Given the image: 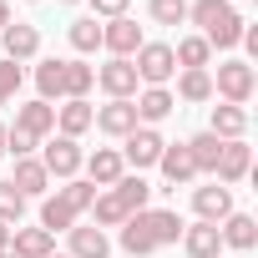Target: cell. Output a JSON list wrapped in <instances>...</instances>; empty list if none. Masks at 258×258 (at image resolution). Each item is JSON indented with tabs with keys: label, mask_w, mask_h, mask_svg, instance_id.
<instances>
[{
	"label": "cell",
	"mask_w": 258,
	"mask_h": 258,
	"mask_svg": "<svg viewBox=\"0 0 258 258\" xmlns=\"http://www.w3.org/2000/svg\"><path fill=\"white\" fill-rule=\"evenodd\" d=\"M96 86H101V91H106L111 101H132L142 81H137V66H132V61H121V56H111V61H106V66L96 71Z\"/></svg>",
	"instance_id": "obj_6"
},
{
	"label": "cell",
	"mask_w": 258,
	"mask_h": 258,
	"mask_svg": "<svg viewBox=\"0 0 258 258\" xmlns=\"http://www.w3.org/2000/svg\"><path fill=\"white\" fill-rule=\"evenodd\" d=\"M11 248V223H0V253Z\"/></svg>",
	"instance_id": "obj_37"
},
{
	"label": "cell",
	"mask_w": 258,
	"mask_h": 258,
	"mask_svg": "<svg viewBox=\"0 0 258 258\" xmlns=\"http://www.w3.org/2000/svg\"><path fill=\"white\" fill-rule=\"evenodd\" d=\"M66 36H71V46H76L81 56L101 46V26H96V16H81V21H71V31H66Z\"/></svg>",
	"instance_id": "obj_31"
},
{
	"label": "cell",
	"mask_w": 258,
	"mask_h": 258,
	"mask_svg": "<svg viewBox=\"0 0 258 258\" xmlns=\"http://www.w3.org/2000/svg\"><path fill=\"white\" fill-rule=\"evenodd\" d=\"M182 228H187V223H182L172 208H142V213H132V218L121 223V248L132 253V258H147V253L177 243Z\"/></svg>",
	"instance_id": "obj_1"
},
{
	"label": "cell",
	"mask_w": 258,
	"mask_h": 258,
	"mask_svg": "<svg viewBox=\"0 0 258 258\" xmlns=\"http://www.w3.org/2000/svg\"><path fill=\"white\" fill-rule=\"evenodd\" d=\"M36 91H41V101H51V96L61 101V61H56V56L36 66Z\"/></svg>",
	"instance_id": "obj_32"
},
{
	"label": "cell",
	"mask_w": 258,
	"mask_h": 258,
	"mask_svg": "<svg viewBox=\"0 0 258 258\" xmlns=\"http://www.w3.org/2000/svg\"><path fill=\"white\" fill-rule=\"evenodd\" d=\"M16 91H21V66L16 61H0V106L16 101Z\"/></svg>",
	"instance_id": "obj_35"
},
{
	"label": "cell",
	"mask_w": 258,
	"mask_h": 258,
	"mask_svg": "<svg viewBox=\"0 0 258 258\" xmlns=\"http://www.w3.org/2000/svg\"><path fill=\"white\" fill-rule=\"evenodd\" d=\"M177 96L182 101H213V76L208 71H182L177 76Z\"/></svg>",
	"instance_id": "obj_30"
},
{
	"label": "cell",
	"mask_w": 258,
	"mask_h": 258,
	"mask_svg": "<svg viewBox=\"0 0 258 258\" xmlns=\"http://www.w3.org/2000/svg\"><path fill=\"white\" fill-rule=\"evenodd\" d=\"M157 167H162V177H167V187H162V192H172V187H182V182H192V177H198L187 142H167V147H162V157H157Z\"/></svg>",
	"instance_id": "obj_10"
},
{
	"label": "cell",
	"mask_w": 258,
	"mask_h": 258,
	"mask_svg": "<svg viewBox=\"0 0 258 258\" xmlns=\"http://www.w3.org/2000/svg\"><path fill=\"white\" fill-rule=\"evenodd\" d=\"M11 26V6H6V0H0V31H6Z\"/></svg>",
	"instance_id": "obj_38"
},
{
	"label": "cell",
	"mask_w": 258,
	"mask_h": 258,
	"mask_svg": "<svg viewBox=\"0 0 258 258\" xmlns=\"http://www.w3.org/2000/svg\"><path fill=\"white\" fill-rule=\"evenodd\" d=\"M16 132H31L36 142H46L51 132H56V106L51 101H26V106H16Z\"/></svg>",
	"instance_id": "obj_11"
},
{
	"label": "cell",
	"mask_w": 258,
	"mask_h": 258,
	"mask_svg": "<svg viewBox=\"0 0 258 258\" xmlns=\"http://www.w3.org/2000/svg\"><path fill=\"white\" fill-rule=\"evenodd\" d=\"M41 228H46V233L56 238V233L76 228V213H71V208H66L61 198H46V203H41Z\"/></svg>",
	"instance_id": "obj_29"
},
{
	"label": "cell",
	"mask_w": 258,
	"mask_h": 258,
	"mask_svg": "<svg viewBox=\"0 0 258 258\" xmlns=\"http://www.w3.org/2000/svg\"><path fill=\"white\" fill-rule=\"evenodd\" d=\"M11 187H16L21 198H41V192L51 187V172L41 167V157H16V177H11Z\"/></svg>",
	"instance_id": "obj_16"
},
{
	"label": "cell",
	"mask_w": 258,
	"mask_h": 258,
	"mask_svg": "<svg viewBox=\"0 0 258 258\" xmlns=\"http://www.w3.org/2000/svg\"><path fill=\"white\" fill-rule=\"evenodd\" d=\"M0 157H6V121H0Z\"/></svg>",
	"instance_id": "obj_39"
},
{
	"label": "cell",
	"mask_w": 258,
	"mask_h": 258,
	"mask_svg": "<svg viewBox=\"0 0 258 258\" xmlns=\"http://www.w3.org/2000/svg\"><path fill=\"white\" fill-rule=\"evenodd\" d=\"M182 248H187V258H218V248H223V233H218V223H192V228H182Z\"/></svg>",
	"instance_id": "obj_17"
},
{
	"label": "cell",
	"mask_w": 258,
	"mask_h": 258,
	"mask_svg": "<svg viewBox=\"0 0 258 258\" xmlns=\"http://www.w3.org/2000/svg\"><path fill=\"white\" fill-rule=\"evenodd\" d=\"M0 41H6V61H31L36 51H41V31L36 26H26V21H16V26H6L0 31Z\"/></svg>",
	"instance_id": "obj_15"
},
{
	"label": "cell",
	"mask_w": 258,
	"mask_h": 258,
	"mask_svg": "<svg viewBox=\"0 0 258 258\" xmlns=\"http://www.w3.org/2000/svg\"><path fill=\"white\" fill-rule=\"evenodd\" d=\"M111 192H116V198H121V203H126V213H142V208H147V203H152V187H147V182H142V177H137V172H121V177H116V187H111Z\"/></svg>",
	"instance_id": "obj_27"
},
{
	"label": "cell",
	"mask_w": 258,
	"mask_h": 258,
	"mask_svg": "<svg viewBox=\"0 0 258 258\" xmlns=\"http://www.w3.org/2000/svg\"><path fill=\"white\" fill-rule=\"evenodd\" d=\"M132 66H137V81H147V86H167L172 71H177L167 41H142V51L132 56Z\"/></svg>",
	"instance_id": "obj_2"
},
{
	"label": "cell",
	"mask_w": 258,
	"mask_h": 258,
	"mask_svg": "<svg viewBox=\"0 0 258 258\" xmlns=\"http://www.w3.org/2000/svg\"><path fill=\"white\" fill-rule=\"evenodd\" d=\"M91 126L106 137H126V132H137V106L132 101H106V106H96Z\"/></svg>",
	"instance_id": "obj_12"
},
{
	"label": "cell",
	"mask_w": 258,
	"mask_h": 258,
	"mask_svg": "<svg viewBox=\"0 0 258 258\" xmlns=\"http://www.w3.org/2000/svg\"><path fill=\"white\" fill-rule=\"evenodd\" d=\"M21 213H26V198H21L11 182H0V223H11V228H16Z\"/></svg>",
	"instance_id": "obj_34"
},
{
	"label": "cell",
	"mask_w": 258,
	"mask_h": 258,
	"mask_svg": "<svg viewBox=\"0 0 258 258\" xmlns=\"http://www.w3.org/2000/svg\"><path fill=\"white\" fill-rule=\"evenodd\" d=\"M162 147H167V142H162L157 126H137V132H126V137H121V162H126V167H137V172H142V167H157Z\"/></svg>",
	"instance_id": "obj_3"
},
{
	"label": "cell",
	"mask_w": 258,
	"mask_h": 258,
	"mask_svg": "<svg viewBox=\"0 0 258 258\" xmlns=\"http://www.w3.org/2000/svg\"><path fill=\"white\" fill-rule=\"evenodd\" d=\"M218 233H223V243L238 248V253H253V243H258V223H253L248 213H228Z\"/></svg>",
	"instance_id": "obj_22"
},
{
	"label": "cell",
	"mask_w": 258,
	"mask_h": 258,
	"mask_svg": "<svg viewBox=\"0 0 258 258\" xmlns=\"http://www.w3.org/2000/svg\"><path fill=\"white\" fill-rule=\"evenodd\" d=\"M91 116H96V106L91 101H61L56 106V126H61V137H81V132H91Z\"/></svg>",
	"instance_id": "obj_21"
},
{
	"label": "cell",
	"mask_w": 258,
	"mask_h": 258,
	"mask_svg": "<svg viewBox=\"0 0 258 258\" xmlns=\"http://www.w3.org/2000/svg\"><path fill=\"white\" fill-rule=\"evenodd\" d=\"M81 167H86V182H91V187H116V177L126 172V162H121L116 147H96Z\"/></svg>",
	"instance_id": "obj_13"
},
{
	"label": "cell",
	"mask_w": 258,
	"mask_h": 258,
	"mask_svg": "<svg viewBox=\"0 0 258 258\" xmlns=\"http://www.w3.org/2000/svg\"><path fill=\"white\" fill-rule=\"evenodd\" d=\"M71 233V258H106L111 253V238L91 223V228H66Z\"/></svg>",
	"instance_id": "obj_23"
},
{
	"label": "cell",
	"mask_w": 258,
	"mask_h": 258,
	"mask_svg": "<svg viewBox=\"0 0 258 258\" xmlns=\"http://www.w3.org/2000/svg\"><path fill=\"white\" fill-rule=\"evenodd\" d=\"M91 86H96V71L86 61H61V101H86Z\"/></svg>",
	"instance_id": "obj_18"
},
{
	"label": "cell",
	"mask_w": 258,
	"mask_h": 258,
	"mask_svg": "<svg viewBox=\"0 0 258 258\" xmlns=\"http://www.w3.org/2000/svg\"><path fill=\"white\" fill-rule=\"evenodd\" d=\"M192 213H198L203 223H223V218L233 213V192H228L223 182H208V187L192 192Z\"/></svg>",
	"instance_id": "obj_14"
},
{
	"label": "cell",
	"mask_w": 258,
	"mask_h": 258,
	"mask_svg": "<svg viewBox=\"0 0 258 258\" xmlns=\"http://www.w3.org/2000/svg\"><path fill=\"white\" fill-rule=\"evenodd\" d=\"M56 198H61V203H66V208H71V213L81 218V213H91V203H96V187H91L86 177H71V182H66V187H61Z\"/></svg>",
	"instance_id": "obj_28"
},
{
	"label": "cell",
	"mask_w": 258,
	"mask_h": 258,
	"mask_svg": "<svg viewBox=\"0 0 258 258\" xmlns=\"http://www.w3.org/2000/svg\"><path fill=\"white\" fill-rule=\"evenodd\" d=\"M126 6H132V0H91V11H96V16H106V21L126 16Z\"/></svg>",
	"instance_id": "obj_36"
},
{
	"label": "cell",
	"mask_w": 258,
	"mask_h": 258,
	"mask_svg": "<svg viewBox=\"0 0 258 258\" xmlns=\"http://www.w3.org/2000/svg\"><path fill=\"white\" fill-rule=\"evenodd\" d=\"M132 106H137V126H157V121H167V116H172L177 96H172L167 86H147V91H137V96H132Z\"/></svg>",
	"instance_id": "obj_9"
},
{
	"label": "cell",
	"mask_w": 258,
	"mask_h": 258,
	"mask_svg": "<svg viewBox=\"0 0 258 258\" xmlns=\"http://www.w3.org/2000/svg\"><path fill=\"white\" fill-rule=\"evenodd\" d=\"M81 162H86V152H81L71 137H51L46 152H41V167H46L51 177H61V182H71V177L81 172Z\"/></svg>",
	"instance_id": "obj_5"
},
{
	"label": "cell",
	"mask_w": 258,
	"mask_h": 258,
	"mask_svg": "<svg viewBox=\"0 0 258 258\" xmlns=\"http://www.w3.org/2000/svg\"><path fill=\"white\" fill-rule=\"evenodd\" d=\"M187 152H192V167L213 177V167H218V152H223V137H213V132H198V137H187Z\"/></svg>",
	"instance_id": "obj_26"
},
{
	"label": "cell",
	"mask_w": 258,
	"mask_h": 258,
	"mask_svg": "<svg viewBox=\"0 0 258 258\" xmlns=\"http://www.w3.org/2000/svg\"><path fill=\"white\" fill-rule=\"evenodd\" d=\"M248 172H253V152H248V142H243V137H238V142H223L218 167H213V182L233 187V182H243Z\"/></svg>",
	"instance_id": "obj_7"
},
{
	"label": "cell",
	"mask_w": 258,
	"mask_h": 258,
	"mask_svg": "<svg viewBox=\"0 0 258 258\" xmlns=\"http://www.w3.org/2000/svg\"><path fill=\"white\" fill-rule=\"evenodd\" d=\"M46 258H71V253H46Z\"/></svg>",
	"instance_id": "obj_40"
},
{
	"label": "cell",
	"mask_w": 258,
	"mask_h": 258,
	"mask_svg": "<svg viewBox=\"0 0 258 258\" xmlns=\"http://www.w3.org/2000/svg\"><path fill=\"white\" fill-rule=\"evenodd\" d=\"M208 132L223 137V142H238V137L248 132V106H233V101L213 106V126H208Z\"/></svg>",
	"instance_id": "obj_20"
},
{
	"label": "cell",
	"mask_w": 258,
	"mask_h": 258,
	"mask_svg": "<svg viewBox=\"0 0 258 258\" xmlns=\"http://www.w3.org/2000/svg\"><path fill=\"white\" fill-rule=\"evenodd\" d=\"M172 61H177L182 71H208V61H213V46H208L203 36H182V41L172 46Z\"/></svg>",
	"instance_id": "obj_24"
},
{
	"label": "cell",
	"mask_w": 258,
	"mask_h": 258,
	"mask_svg": "<svg viewBox=\"0 0 258 258\" xmlns=\"http://www.w3.org/2000/svg\"><path fill=\"white\" fill-rule=\"evenodd\" d=\"M101 46H106L111 56H121V61H132V56L142 51V26L126 21V16H116V21L101 26Z\"/></svg>",
	"instance_id": "obj_8"
},
{
	"label": "cell",
	"mask_w": 258,
	"mask_h": 258,
	"mask_svg": "<svg viewBox=\"0 0 258 258\" xmlns=\"http://www.w3.org/2000/svg\"><path fill=\"white\" fill-rule=\"evenodd\" d=\"M0 258H16V253H11V248H6V253H0Z\"/></svg>",
	"instance_id": "obj_41"
},
{
	"label": "cell",
	"mask_w": 258,
	"mask_h": 258,
	"mask_svg": "<svg viewBox=\"0 0 258 258\" xmlns=\"http://www.w3.org/2000/svg\"><path fill=\"white\" fill-rule=\"evenodd\" d=\"M253 86H258V76H253V66H248V61H223V66H218V81H213V91H218L223 101L243 106V101L253 96Z\"/></svg>",
	"instance_id": "obj_4"
},
{
	"label": "cell",
	"mask_w": 258,
	"mask_h": 258,
	"mask_svg": "<svg viewBox=\"0 0 258 258\" xmlns=\"http://www.w3.org/2000/svg\"><path fill=\"white\" fill-rule=\"evenodd\" d=\"M147 16L157 26H182L187 21V0H147Z\"/></svg>",
	"instance_id": "obj_33"
},
{
	"label": "cell",
	"mask_w": 258,
	"mask_h": 258,
	"mask_svg": "<svg viewBox=\"0 0 258 258\" xmlns=\"http://www.w3.org/2000/svg\"><path fill=\"white\" fill-rule=\"evenodd\" d=\"M228 6H233V0H228Z\"/></svg>",
	"instance_id": "obj_43"
},
{
	"label": "cell",
	"mask_w": 258,
	"mask_h": 258,
	"mask_svg": "<svg viewBox=\"0 0 258 258\" xmlns=\"http://www.w3.org/2000/svg\"><path fill=\"white\" fill-rule=\"evenodd\" d=\"M61 6H76V0H61Z\"/></svg>",
	"instance_id": "obj_42"
},
{
	"label": "cell",
	"mask_w": 258,
	"mask_h": 258,
	"mask_svg": "<svg viewBox=\"0 0 258 258\" xmlns=\"http://www.w3.org/2000/svg\"><path fill=\"white\" fill-rule=\"evenodd\" d=\"M91 218H96V228L106 233V228H121L132 213H126V203H121V198L106 187V192H96V203H91Z\"/></svg>",
	"instance_id": "obj_25"
},
{
	"label": "cell",
	"mask_w": 258,
	"mask_h": 258,
	"mask_svg": "<svg viewBox=\"0 0 258 258\" xmlns=\"http://www.w3.org/2000/svg\"><path fill=\"white\" fill-rule=\"evenodd\" d=\"M11 253L16 258H46V253H56V238L46 228H11Z\"/></svg>",
	"instance_id": "obj_19"
}]
</instances>
